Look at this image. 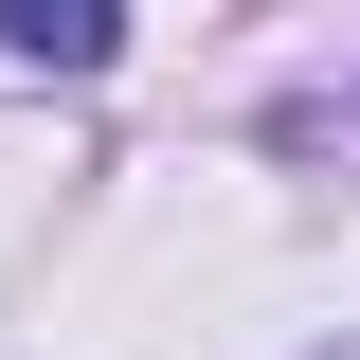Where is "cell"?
Returning <instances> with one entry per match:
<instances>
[{"label":"cell","instance_id":"cell-1","mask_svg":"<svg viewBox=\"0 0 360 360\" xmlns=\"http://www.w3.org/2000/svg\"><path fill=\"white\" fill-rule=\"evenodd\" d=\"M0 54H37V72H108V54H127V0H0Z\"/></svg>","mask_w":360,"mask_h":360}]
</instances>
